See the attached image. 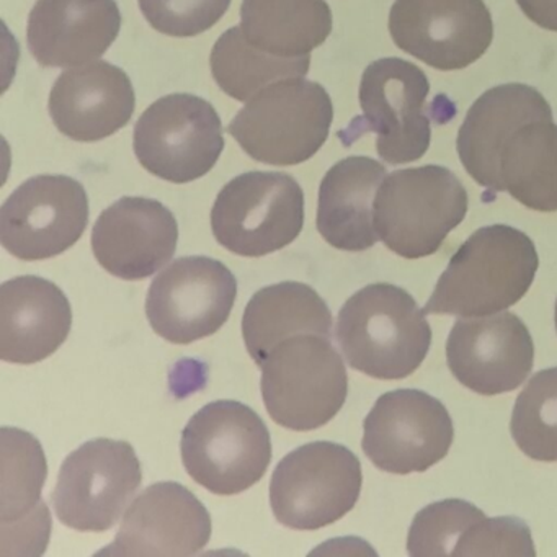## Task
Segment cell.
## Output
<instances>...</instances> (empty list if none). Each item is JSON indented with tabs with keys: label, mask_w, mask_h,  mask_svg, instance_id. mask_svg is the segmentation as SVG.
Returning a JSON list of instances; mask_svg holds the SVG:
<instances>
[{
	"label": "cell",
	"mask_w": 557,
	"mask_h": 557,
	"mask_svg": "<svg viewBox=\"0 0 557 557\" xmlns=\"http://www.w3.org/2000/svg\"><path fill=\"white\" fill-rule=\"evenodd\" d=\"M537 267L536 247L523 231L505 224L481 227L456 250L423 312L458 318L497 314L527 295Z\"/></svg>",
	"instance_id": "1"
},
{
	"label": "cell",
	"mask_w": 557,
	"mask_h": 557,
	"mask_svg": "<svg viewBox=\"0 0 557 557\" xmlns=\"http://www.w3.org/2000/svg\"><path fill=\"white\" fill-rule=\"evenodd\" d=\"M335 338L354 370L376 380H404L425 361L432 327L406 289L373 283L342 306Z\"/></svg>",
	"instance_id": "2"
},
{
	"label": "cell",
	"mask_w": 557,
	"mask_h": 557,
	"mask_svg": "<svg viewBox=\"0 0 557 557\" xmlns=\"http://www.w3.org/2000/svg\"><path fill=\"white\" fill-rule=\"evenodd\" d=\"M334 120L331 96L302 77L278 81L260 90L231 122L230 135L253 161L298 165L318 154Z\"/></svg>",
	"instance_id": "3"
},
{
	"label": "cell",
	"mask_w": 557,
	"mask_h": 557,
	"mask_svg": "<svg viewBox=\"0 0 557 557\" xmlns=\"http://www.w3.org/2000/svg\"><path fill=\"white\" fill-rule=\"evenodd\" d=\"M259 368L267 412L285 429H321L347 400V368L332 338L293 335L280 342Z\"/></svg>",
	"instance_id": "4"
},
{
	"label": "cell",
	"mask_w": 557,
	"mask_h": 557,
	"mask_svg": "<svg viewBox=\"0 0 557 557\" xmlns=\"http://www.w3.org/2000/svg\"><path fill=\"white\" fill-rule=\"evenodd\" d=\"M468 191L442 165L404 169L384 178L374 198V227L387 249L416 260L438 252L468 214Z\"/></svg>",
	"instance_id": "5"
},
{
	"label": "cell",
	"mask_w": 557,
	"mask_h": 557,
	"mask_svg": "<svg viewBox=\"0 0 557 557\" xmlns=\"http://www.w3.org/2000/svg\"><path fill=\"white\" fill-rule=\"evenodd\" d=\"M181 451L185 471L197 484L216 495H237L265 475L272 438L246 404L214 400L188 420Z\"/></svg>",
	"instance_id": "6"
},
{
	"label": "cell",
	"mask_w": 557,
	"mask_h": 557,
	"mask_svg": "<svg viewBox=\"0 0 557 557\" xmlns=\"http://www.w3.org/2000/svg\"><path fill=\"white\" fill-rule=\"evenodd\" d=\"M430 83L416 64L399 58L374 61L360 83L357 116L338 139L350 146L367 133L376 135V151L386 164L419 161L429 151L432 126L426 113Z\"/></svg>",
	"instance_id": "7"
},
{
	"label": "cell",
	"mask_w": 557,
	"mask_h": 557,
	"mask_svg": "<svg viewBox=\"0 0 557 557\" xmlns=\"http://www.w3.org/2000/svg\"><path fill=\"white\" fill-rule=\"evenodd\" d=\"M361 484L360 459L347 446L308 443L276 466L270 482V505L283 527L321 530L357 505Z\"/></svg>",
	"instance_id": "8"
},
{
	"label": "cell",
	"mask_w": 557,
	"mask_h": 557,
	"mask_svg": "<svg viewBox=\"0 0 557 557\" xmlns=\"http://www.w3.org/2000/svg\"><path fill=\"white\" fill-rule=\"evenodd\" d=\"M305 226V191L282 172H246L224 185L211 210L218 243L243 257L285 249Z\"/></svg>",
	"instance_id": "9"
},
{
	"label": "cell",
	"mask_w": 557,
	"mask_h": 557,
	"mask_svg": "<svg viewBox=\"0 0 557 557\" xmlns=\"http://www.w3.org/2000/svg\"><path fill=\"white\" fill-rule=\"evenodd\" d=\"M133 146L149 174L172 184H188L216 165L224 149L223 123L201 97L171 94L139 116Z\"/></svg>",
	"instance_id": "10"
},
{
	"label": "cell",
	"mask_w": 557,
	"mask_h": 557,
	"mask_svg": "<svg viewBox=\"0 0 557 557\" xmlns=\"http://www.w3.org/2000/svg\"><path fill=\"white\" fill-rule=\"evenodd\" d=\"M141 481L129 443L90 440L64 459L51 494L54 511L73 530L102 533L119 523Z\"/></svg>",
	"instance_id": "11"
},
{
	"label": "cell",
	"mask_w": 557,
	"mask_h": 557,
	"mask_svg": "<svg viewBox=\"0 0 557 557\" xmlns=\"http://www.w3.org/2000/svg\"><path fill=\"white\" fill-rule=\"evenodd\" d=\"M236 296V276L223 262L210 257H182L149 286L146 315L164 341L194 344L226 324Z\"/></svg>",
	"instance_id": "12"
},
{
	"label": "cell",
	"mask_w": 557,
	"mask_h": 557,
	"mask_svg": "<svg viewBox=\"0 0 557 557\" xmlns=\"http://www.w3.org/2000/svg\"><path fill=\"white\" fill-rule=\"evenodd\" d=\"M455 426L448 409L419 389L383 394L363 423L364 455L391 474L425 472L448 455Z\"/></svg>",
	"instance_id": "13"
},
{
	"label": "cell",
	"mask_w": 557,
	"mask_h": 557,
	"mask_svg": "<svg viewBox=\"0 0 557 557\" xmlns=\"http://www.w3.org/2000/svg\"><path fill=\"white\" fill-rule=\"evenodd\" d=\"M89 224V198L81 182L66 175L28 178L0 210V243L27 262L61 256Z\"/></svg>",
	"instance_id": "14"
},
{
	"label": "cell",
	"mask_w": 557,
	"mask_h": 557,
	"mask_svg": "<svg viewBox=\"0 0 557 557\" xmlns=\"http://www.w3.org/2000/svg\"><path fill=\"white\" fill-rule=\"evenodd\" d=\"M389 34L397 48L430 67L458 71L488 50L494 24L484 0H396Z\"/></svg>",
	"instance_id": "15"
},
{
	"label": "cell",
	"mask_w": 557,
	"mask_h": 557,
	"mask_svg": "<svg viewBox=\"0 0 557 557\" xmlns=\"http://www.w3.org/2000/svg\"><path fill=\"white\" fill-rule=\"evenodd\" d=\"M446 361L453 376L472 393H511L533 370V338L511 312L461 318L446 341Z\"/></svg>",
	"instance_id": "16"
},
{
	"label": "cell",
	"mask_w": 557,
	"mask_h": 557,
	"mask_svg": "<svg viewBox=\"0 0 557 557\" xmlns=\"http://www.w3.org/2000/svg\"><path fill=\"white\" fill-rule=\"evenodd\" d=\"M211 537L205 505L178 482H158L138 495L123 517L112 556H177L200 553Z\"/></svg>",
	"instance_id": "17"
},
{
	"label": "cell",
	"mask_w": 557,
	"mask_h": 557,
	"mask_svg": "<svg viewBox=\"0 0 557 557\" xmlns=\"http://www.w3.org/2000/svg\"><path fill=\"white\" fill-rule=\"evenodd\" d=\"M178 224L164 205L151 198L123 197L94 224L97 262L116 278L145 280L171 262Z\"/></svg>",
	"instance_id": "18"
},
{
	"label": "cell",
	"mask_w": 557,
	"mask_h": 557,
	"mask_svg": "<svg viewBox=\"0 0 557 557\" xmlns=\"http://www.w3.org/2000/svg\"><path fill=\"white\" fill-rule=\"evenodd\" d=\"M135 107L128 74L107 61H92L61 74L48 103L54 126L79 143L115 135L128 125Z\"/></svg>",
	"instance_id": "19"
},
{
	"label": "cell",
	"mask_w": 557,
	"mask_h": 557,
	"mask_svg": "<svg viewBox=\"0 0 557 557\" xmlns=\"http://www.w3.org/2000/svg\"><path fill=\"white\" fill-rule=\"evenodd\" d=\"M122 28L115 0H37L27 44L45 67L84 66L109 51Z\"/></svg>",
	"instance_id": "20"
},
{
	"label": "cell",
	"mask_w": 557,
	"mask_h": 557,
	"mask_svg": "<svg viewBox=\"0 0 557 557\" xmlns=\"http://www.w3.org/2000/svg\"><path fill=\"white\" fill-rule=\"evenodd\" d=\"M47 458L38 440L24 430L2 429V554L38 556L47 549L51 520L41 488Z\"/></svg>",
	"instance_id": "21"
},
{
	"label": "cell",
	"mask_w": 557,
	"mask_h": 557,
	"mask_svg": "<svg viewBox=\"0 0 557 557\" xmlns=\"http://www.w3.org/2000/svg\"><path fill=\"white\" fill-rule=\"evenodd\" d=\"M73 327L63 289L41 276H17L0 288V358L34 364L51 357Z\"/></svg>",
	"instance_id": "22"
},
{
	"label": "cell",
	"mask_w": 557,
	"mask_h": 557,
	"mask_svg": "<svg viewBox=\"0 0 557 557\" xmlns=\"http://www.w3.org/2000/svg\"><path fill=\"white\" fill-rule=\"evenodd\" d=\"M553 119L547 100L534 87L505 84L482 94L458 133L459 159L488 194H498V156L508 136L534 120Z\"/></svg>",
	"instance_id": "23"
},
{
	"label": "cell",
	"mask_w": 557,
	"mask_h": 557,
	"mask_svg": "<svg viewBox=\"0 0 557 557\" xmlns=\"http://www.w3.org/2000/svg\"><path fill=\"white\" fill-rule=\"evenodd\" d=\"M386 168L367 156L342 159L319 187L318 231L338 250L363 252L380 240L374 227V198Z\"/></svg>",
	"instance_id": "24"
},
{
	"label": "cell",
	"mask_w": 557,
	"mask_h": 557,
	"mask_svg": "<svg viewBox=\"0 0 557 557\" xmlns=\"http://www.w3.org/2000/svg\"><path fill=\"white\" fill-rule=\"evenodd\" d=\"M331 309L305 283L283 282L260 289L246 306L243 337L257 367L285 338L315 334L332 338Z\"/></svg>",
	"instance_id": "25"
},
{
	"label": "cell",
	"mask_w": 557,
	"mask_h": 557,
	"mask_svg": "<svg viewBox=\"0 0 557 557\" xmlns=\"http://www.w3.org/2000/svg\"><path fill=\"white\" fill-rule=\"evenodd\" d=\"M240 30L263 53L308 57L332 34V11L325 0H244Z\"/></svg>",
	"instance_id": "26"
},
{
	"label": "cell",
	"mask_w": 557,
	"mask_h": 557,
	"mask_svg": "<svg viewBox=\"0 0 557 557\" xmlns=\"http://www.w3.org/2000/svg\"><path fill=\"white\" fill-rule=\"evenodd\" d=\"M498 191L541 213L557 211V125L534 120L515 129L498 156Z\"/></svg>",
	"instance_id": "27"
},
{
	"label": "cell",
	"mask_w": 557,
	"mask_h": 557,
	"mask_svg": "<svg viewBox=\"0 0 557 557\" xmlns=\"http://www.w3.org/2000/svg\"><path fill=\"white\" fill-rule=\"evenodd\" d=\"M211 74L218 87L237 102H249L270 84L305 77L311 57L278 58L250 45L239 27L224 32L210 57Z\"/></svg>",
	"instance_id": "28"
},
{
	"label": "cell",
	"mask_w": 557,
	"mask_h": 557,
	"mask_svg": "<svg viewBox=\"0 0 557 557\" xmlns=\"http://www.w3.org/2000/svg\"><path fill=\"white\" fill-rule=\"evenodd\" d=\"M510 432L528 458L557 461V367L528 381L515 403Z\"/></svg>",
	"instance_id": "29"
},
{
	"label": "cell",
	"mask_w": 557,
	"mask_h": 557,
	"mask_svg": "<svg viewBox=\"0 0 557 557\" xmlns=\"http://www.w3.org/2000/svg\"><path fill=\"white\" fill-rule=\"evenodd\" d=\"M482 518L484 511L461 498L430 504L410 524L407 553L412 557L451 556L459 537Z\"/></svg>",
	"instance_id": "30"
},
{
	"label": "cell",
	"mask_w": 557,
	"mask_h": 557,
	"mask_svg": "<svg viewBox=\"0 0 557 557\" xmlns=\"http://www.w3.org/2000/svg\"><path fill=\"white\" fill-rule=\"evenodd\" d=\"M146 21L159 34L191 38L218 24L231 0H138Z\"/></svg>",
	"instance_id": "31"
},
{
	"label": "cell",
	"mask_w": 557,
	"mask_h": 557,
	"mask_svg": "<svg viewBox=\"0 0 557 557\" xmlns=\"http://www.w3.org/2000/svg\"><path fill=\"white\" fill-rule=\"evenodd\" d=\"M453 556H536L530 528L520 518H482L456 544Z\"/></svg>",
	"instance_id": "32"
},
{
	"label": "cell",
	"mask_w": 557,
	"mask_h": 557,
	"mask_svg": "<svg viewBox=\"0 0 557 557\" xmlns=\"http://www.w3.org/2000/svg\"><path fill=\"white\" fill-rule=\"evenodd\" d=\"M521 12L544 30L557 32V0H517Z\"/></svg>",
	"instance_id": "33"
},
{
	"label": "cell",
	"mask_w": 557,
	"mask_h": 557,
	"mask_svg": "<svg viewBox=\"0 0 557 557\" xmlns=\"http://www.w3.org/2000/svg\"><path fill=\"white\" fill-rule=\"evenodd\" d=\"M554 318H556V331H557V301H556V315H554Z\"/></svg>",
	"instance_id": "34"
}]
</instances>
